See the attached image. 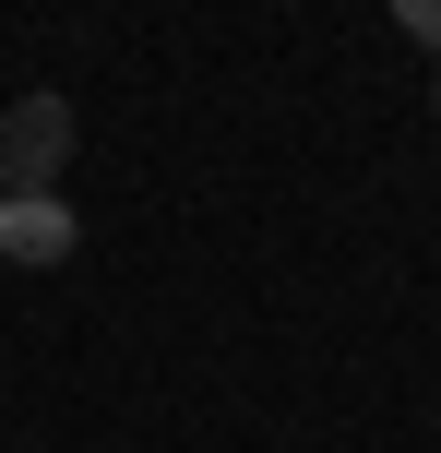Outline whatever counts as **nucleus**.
Listing matches in <instances>:
<instances>
[{"label": "nucleus", "mask_w": 441, "mask_h": 453, "mask_svg": "<svg viewBox=\"0 0 441 453\" xmlns=\"http://www.w3.org/2000/svg\"><path fill=\"white\" fill-rule=\"evenodd\" d=\"M72 203L60 191H0V263H72Z\"/></svg>", "instance_id": "obj_2"}, {"label": "nucleus", "mask_w": 441, "mask_h": 453, "mask_svg": "<svg viewBox=\"0 0 441 453\" xmlns=\"http://www.w3.org/2000/svg\"><path fill=\"white\" fill-rule=\"evenodd\" d=\"M72 96H12L0 108V191H60V167H72Z\"/></svg>", "instance_id": "obj_1"}, {"label": "nucleus", "mask_w": 441, "mask_h": 453, "mask_svg": "<svg viewBox=\"0 0 441 453\" xmlns=\"http://www.w3.org/2000/svg\"><path fill=\"white\" fill-rule=\"evenodd\" d=\"M394 24H406V36H418L430 60H441V0H394Z\"/></svg>", "instance_id": "obj_3"}]
</instances>
